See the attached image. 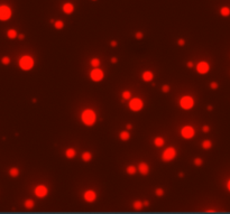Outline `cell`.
Wrapping results in <instances>:
<instances>
[{
	"instance_id": "obj_6",
	"label": "cell",
	"mask_w": 230,
	"mask_h": 214,
	"mask_svg": "<svg viewBox=\"0 0 230 214\" xmlns=\"http://www.w3.org/2000/svg\"><path fill=\"white\" fill-rule=\"evenodd\" d=\"M12 16V11L11 8L7 5H1L0 6V20L1 22H7L9 20Z\"/></svg>"
},
{
	"instance_id": "obj_2",
	"label": "cell",
	"mask_w": 230,
	"mask_h": 214,
	"mask_svg": "<svg viewBox=\"0 0 230 214\" xmlns=\"http://www.w3.org/2000/svg\"><path fill=\"white\" fill-rule=\"evenodd\" d=\"M18 64H19V68H22V71H29V70H32V68H34L35 61H34V58L32 56H29V55H24V56L20 57Z\"/></svg>"
},
{
	"instance_id": "obj_9",
	"label": "cell",
	"mask_w": 230,
	"mask_h": 214,
	"mask_svg": "<svg viewBox=\"0 0 230 214\" xmlns=\"http://www.w3.org/2000/svg\"><path fill=\"white\" fill-rule=\"evenodd\" d=\"M34 194L36 195V196L38 197V198H44V197L47 196V194H48V188L46 187L45 185H37L35 188H34Z\"/></svg>"
},
{
	"instance_id": "obj_40",
	"label": "cell",
	"mask_w": 230,
	"mask_h": 214,
	"mask_svg": "<svg viewBox=\"0 0 230 214\" xmlns=\"http://www.w3.org/2000/svg\"><path fill=\"white\" fill-rule=\"evenodd\" d=\"M117 62H118L117 57H111V63H113V64H115V63H117Z\"/></svg>"
},
{
	"instance_id": "obj_38",
	"label": "cell",
	"mask_w": 230,
	"mask_h": 214,
	"mask_svg": "<svg viewBox=\"0 0 230 214\" xmlns=\"http://www.w3.org/2000/svg\"><path fill=\"white\" fill-rule=\"evenodd\" d=\"M126 129H127V130L133 129V126H131V124H126Z\"/></svg>"
},
{
	"instance_id": "obj_43",
	"label": "cell",
	"mask_w": 230,
	"mask_h": 214,
	"mask_svg": "<svg viewBox=\"0 0 230 214\" xmlns=\"http://www.w3.org/2000/svg\"><path fill=\"white\" fill-rule=\"evenodd\" d=\"M227 188H228V191L230 192V178L228 180V182H227Z\"/></svg>"
},
{
	"instance_id": "obj_42",
	"label": "cell",
	"mask_w": 230,
	"mask_h": 214,
	"mask_svg": "<svg viewBox=\"0 0 230 214\" xmlns=\"http://www.w3.org/2000/svg\"><path fill=\"white\" fill-rule=\"evenodd\" d=\"M143 204H144V206H146V208H147V206H149V202H148V201H144Z\"/></svg>"
},
{
	"instance_id": "obj_5",
	"label": "cell",
	"mask_w": 230,
	"mask_h": 214,
	"mask_svg": "<svg viewBox=\"0 0 230 214\" xmlns=\"http://www.w3.org/2000/svg\"><path fill=\"white\" fill-rule=\"evenodd\" d=\"M144 108V102L139 98H131L129 100V109L133 112H138Z\"/></svg>"
},
{
	"instance_id": "obj_24",
	"label": "cell",
	"mask_w": 230,
	"mask_h": 214,
	"mask_svg": "<svg viewBox=\"0 0 230 214\" xmlns=\"http://www.w3.org/2000/svg\"><path fill=\"white\" fill-rule=\"evenodd\" d=\"M100 64H101V62L98 57H94V58H92V60L90 61V65H91V66H93V68H99V66H100Z\"/></svg>"
},
{
	"instance_id": "obj_20",
	"label": "cell",
	"mask_w": 230,
	"mask_h": 214,
	"mask_svg": "<svg viewBox=\"0 0 230 214\" xmlns=\"http://www.w3.org/2000/svg\"><path fill=\"white\" fill-rule=\"evenodd\" d=\"M133 208H134V210H136V211H139V210H141V208H144V204H143V202L139 201V200H136V201L133 203Z\"/></svg>"
},
{
	"instance_id": "obj_32",
	"label": "cell",
	"mask_w": 230,
	"mask_h": 214,
	"mask_svg": "<svg viewBox=\"0 0 230 214\" xmlns=\"http://www.w3.org/2000/svg\"><path fill=\"white\" fill-rule=\"evenodd\" d=\"M143 37H144V34H143L141 32H137V33L135 34V38H136V39H143Z\"/></svg>"
},
{
	"instance_id": "obj_23",
	"label": "cell",
	"mask_w": 230,
	"mask_h": 214,
	"mask_svg": "<svg viewBox=\"0 0 230 214\" xmlns=\"http://www.w3.org/2000/svg\"><path fill=\"white\" fill-rule=\"evenodd\" d=\"M34 205H35V202H34L33 200H26L24 202V206L27 208V210H32L34 208Z\"/></svg>"
},
{
	"instance_id": "obj_16",
	"label": "cell",
	"mask_w": 230,
	"mask_h": 214,
	"mask_svg": "<svg viewBox=\"0 0 230 214\" xmlns=\"http://www.w3.org/2000/svg\"><path fill=\"white\" fill-rule=\"evenodd\" d=\"M75 155H76V150H75L74 148H67L66 150H65V156H66V158H68V159L74 158L75 157Z\"/></svg>"
},
{
	"instance_id": "obj_15",
	"label": "cell",
	"mask_w": 230,
	"mask_h": 214,
	"mask_svg": "<svg viewBox=\"0 0 230 214\" xmlns=\"http://www.w3.org/2000/svg\"><path fill=\"white\" fill-rule=\"evenodd\" d=\"M164 144H165V140H164L163 137H155V138H154V146L157 147V148L163 147L164 146Z\"/></svg>"
},
{
	"instance_id": "obj_37",
	"label": "cell",
	"mask_w": 230,
	"mask_h": 214,
	"mask_svg": "<svg viewBox=\"0 0 230 214\" xmlns=\"http://www.w3.org/2000/svg\"><path fill=\"white\" fill-rule=\"evenodd\" d=\"M110 45H111L112 47H117V45H118L117 40H111V43H110Z\"/></svg>"
},
{
	"instance_id": "obj_13",
	"label": "cell",
	"mask_w": 230,
	"mask_h": 214,
	"mask_svg": "<svg viewBox=\"0 0 230 214\" xmlns=\"http://www.w3.org/2000/svg\"><path fill=\"white\" fill-rule=\"evenodd\" d=\"M138 170H139V173L143 175V176H146V175H148V173H149V165L141 162V163L138 165Z\"/></svg>"
},
{
	"instance_id": "obj_25",
	"label": "cell",
	"mask_w": 230,
	"mask_h": 214,
	"mask_svg": "<svg viewBox=\"0 0 230 214\" xmlns=\"http://www.w3.org/2000/svg\"><path fill=\"white\" fill-rule=\"evenodd\" d=\"M53 25H54L55 29H57V30H62V29L64 28V23L62 20H55L53 23Z\"/></svg>"
},
{
	"instance_id": "obj_1",
	"label": "cell",
	"mask_w": 230,
	"mask_h": 214,
	"mask_svg": "<svg viewBox=\"0 0 230 214\" xmlns=\"http://www.w3.org/2000/svg\"><path fill=\"white\" fill-rule=\"evenodd\" d=\"M81 121L87 127H92L97 121V114L92 109H85L81 113Z\"/></svg>"
},
{
	"instance_id": "obj_7",
	"label": "cell",
	"mask_w": 230,
	"mask_h": 214,
	"mask_svg": "<svg viewBox=\"0 0 230 214\" xmlns=\"http://www.w3.org/2000/svg\"><path fill=\"white\" fill-rule=\"evenodd\" d=\"M90 78L93 82H100L105 78V72L99 68H93V70L90 72Z\"/></svg>"
},
{
	"instance_id": "obj_17",
	"label": "cell",
	"mask_w": 230,
	"mask_h": 214,
	"mask_svg": "<svg viewBox=\"0 0 230 214\" xmlns=\"http://www.w3.org/2000/svg\"><path fill=\"white\" fill-rule=\"evenodd\" d=\"M220 15L222 16V17H228L230 16V8L227 6H224L220 8Z\"/></svg>"
},
{
	"instance_id": "obj_35",
	"label": "cell",
	"mask_w": 230,
	"mask_h": 214,
	"mask_svg": "<svg viewBox=\"0 0 230 214\" xmlns=\"http://www.w3.org/2000/svg\"><path fill=\"white\" fill-rule=\"evenodd\" d=\"M218 86H219V84L217 83V82H212V83L210 84V88H211L212 90H217V89H218Z\"/></svg>"
},
{
	"instance_id": "obj_28",
	"label": "cell",
	"mask_w": 230,
	"mask_h": 214,
	"mask_svg": "<svg viewBox=\"0 0 230 214\" xmlns=\"http://www.w3.org/2000/svg\"><path fill=\"white\" fill-rule=\"evenodd\" d=\"M121 96H123V100H130V99H131V92L128 90H126V91H123Z\"/></svg>"
},
{
	"instance_id": "obj_44",
	"label": "cell",
	"mask_w": 230,
	"mask_h": 214,
	"mask_svg": "<svg viewBox=\"0 0 230 214\" xmlns=\"http://www.w3.org/2000/svg\"><path fill=\"white\" fill-rule=\"evenodd\" d=\"M208 110H209V111H212V107H211V106H208Z\"/></svg>"
},
{
	"instance_id": "obj_39",
	"label": "cell",
	"mask_w": 230,
	"mask_h": 214,
	"mask_svg": "<svg viewBox=\"0 0 230 214\" xmlns=\"http://www.w3.org/2000/svg\"><path fill=\"white\" fill-rule=\"evenodd\" d=\"M186 65H187V68H192L193 66H194V65H193V63H192V62H187V64H186Z\"/></svg>"
},
{
	"instance_id": "obj_30",
	"label": "cell",
	"mask_w": 230,
	"mask_h": 214,
	"mask_svg": "<svg viewBox=\"0 0 230 214\" xmlns=\"http://www.w3.org/2000/svg\"><path fill=\"white\" fill-rule=\"evenodd\" d=\"M193 164L195 165L196 167H200L202 164H203V160H202L201 158H195V159L193 160Z\"/></svg>"
},
{
	"instance_id": "obj_18",
	"label": "cell",
	"mask_w": 230,
	"mask_h": 214,
	"mask_svg": "<svg viewBox=\"0 0 230 214\" xmlns=\"http://www.w3.org/2000/svg\"><path fill=\"white\" fill-rule=\"evenodd\" d=\"M7 37L9 38V39H15L18 37V34H17L16 29H9L8 32H7Z\"/></svg>"
},
{
	"instance_id": "obj_31",
	"label": "cell",
	"mask_w": 230,
	"mask_h": 214,
	"mask_svg": "<svg viewBox=\"0 0 230 214\" xmlns=\"http://www.w3.org/2000/svg\"><path fill=\"white\" fill-rule=\"evenodd\" d=\"M155 195L158 197H161L164 195V191H163L162 188H157V190H155Z\"/></svg>"
},
{
	"instance_id": "obj_27",
	"label": "cell",
	"mask_w": 230,
	"mask_h": 214,
	"mask_svg": "<svg viewBox=\"0 0 230 214\" xmlns=\"http://www.w3.org/2000/svg\"><path fill=\"white\" fill-rule=\"evenodd\" d=\"M9 175H10L11 177H17L18 175H19V169L17 168V167H12V168L9 169Z\"/></svg>"
},
{
	"instance_id": "obj_36",
	"label": "cell",
	"mask_w": 230,
	"mask_h": 214,
	"mask_svg": "<svg viewBox=\"0 0 230 214\" xmlns=\"http://www.w3.org/2000/svg\"><path fill=\"white\" fill-rule=\"evenodd\" d=\"M202 131H203V132H205V134H207V132H209V131H210L209 126H203V127H202Z\"/></svg>"
},
{
	"instance_id": "obj_12",
	"label": "cell",
	"mask_w": 230,
	"mask_h": 214,
	"mask_svg": "<svg viewBox=\"0 0 230 214\" xmlns=\"http://www.w3.org/2000/svg\"><path fill=\"white\" fill-rule=\"evenodd\" d=\"M62 10L65 15H71L74 12V5L72 2H65L63 6H62Z\"/></svg>"
},
{
	"instance_id": "obj_3",
	"label": "cell",
	"mask_w": 230,
	"mask_h": 214,
	"mask_svg": "<svg viewBox=\"0 0 230 214\" xmlns=\"http://www.w3.org/2000/svg\"><path fill=\"white\" fill-rule=\"evenodd\" d=\"M194 99L190 96H184L180 99V107L183 110H191L194 107Z\"/></svg>"
},
{
	"instance_id": "obj_21",
	"label": "cell",
	"mask_w": 230,
	"mask_h": 214,
	"mask_svg": "<svg viewBox=\"0 0 230 214\" xmlns=\"http://www.w3.org/2000/svg\"><path fill=\"white\" fill-rule=\"evenodd\" d=\"M92 159V154L89 152H85L82 154V160L85 162V163H89L90 160Z\"/></svg>"
},
{
	"instance_id": "obj_11",
	"label": "cell",
	"mask_w": 230,
	"mask_h": 214,
	"mask_svg": "<svg viewBox=\"0 0 230 214\" xmlns=\"http://www.w3.org/2000/svg\"><path fill=\"white\" fill-rule=\"evenodd\" d=\"M83 198L87 203H93L97 200V193L93 190H87L83 194Z\"/></svg>"
},
{
	"instance_id": "obj_19",
	"label": "cell",
	"mask_w": 230,
	"mask_h": 214,
	"mask_svg": "<svg viewBox=\"0 0 230 214\" xmlns=\"http://www.w3.org/2000/svg\"><path fill=\"white\" fill-rule=\"evenodd\" d=\"M119 137H120V139L123 141H127V140H129V138H130V134H129L127 130H123V131H121V132L119 134Z\"/></svg>"
},
{
	"instance_id": "obj_29",
	"label": "cell",
	"mask_w": 230,
	"mask_h": 214,
	"mask_svg": "<svg viewBox=\"0 0 230 214\" xmlns=\"http://www.w3.org/2000/svg\"><path fill=\"white\" fill-rule=\"evenodd\" d=\"M1 63H2L4 65H9V63H10V57L4 56L2 58H1Z\"/></svg>"
},
{
	"instance_id": "obj_4",
	"label": "cell",
	"mask_w": 230,
	"mask_h": 214,
	"mask_svg": "<svg viewBox=\"0 0 230 214\" xmlns=\"http://www.w3.org/2000/svg\"><path fill=\"white\" fill-rule=\"evenodd\" d=\"M176 155H177V152H176V149L174 148V147H167L162 154V160L163 162H172L174 158L176 157Z\"/></svg>"
},
{
	"instance_id": "obj_34",
	"label": "cell",
	"mask_w": 230,
	"mask_h": 214,
	"mask_svg": "<svg viewBox=\"0 0 230 214\" xmlns=\"http://www.w3.org/2000/svg\"><path fill=\"white\" fill-rule=\"evenodd\" d=\"M177 45H179V46H184L185 45V39H184V38H179V39H177Z\"/></svg>"
},
{
	"instance_id": "obj_22",
	"label": "cell",
	"mask_w": 230,
	"mask_h": 214,
	"mask_svg": "<svg viewBox=\"0 0 230 214\" xmlns=\"http://www.w3.org/2000/svg\"><path fill=\"white\" fill-rule=\"evenodd\" d=\"M202 148L204 149V150H208V149H210L211 147H212V141L209 140V139H205V140L202 142Z\"/></svg>"
},
{
	"instance_id": "obj_14",
	"label": "cell",
	"mask_w": 230,
	"mask_h": 214,
	"mask_svg": "<svg viewBox=\"0 0 230 214\" xmlns=\"http://www.w3.org/2000/svg\"><path fill=\"white\" fill-rule=\"evenodd\" d=\"M141 79L145 82H151L153 79H154V73L151 71H145L141 74Z\"/></svg>"
},
{
	"instance_id": "obj_10",
	"label": "cell",
	"mask_w": 230,
	"mask_h": 214,
	"mask_svg": "<svg viewBox=\"0 0 230 214\" xmlns=\"http://www.w3.org/2000/svg\"><path fill=\"white\" fill-rule=\"evenodd\" d=\"M210 71V64L205 61H201L196 64V72L201 75H204V74H208Z\"/></svg>"
},
{
	"instance_id": "obj_26",
	"label": "cell",
	"mask_w": 230,
	"mask_h": 214,
	"mask_svg": "<svg viewBox=\"0 0 230 214\" xmlns=\"http://www.w3.org/2000/svg\"><path fill=\"white\" fill-rule=\"evenodd\" d=\"M136 170L137 169H136V167H135L134 165H129L128 167L126 168V173L128 175H135L136 174Z\"/></svg>"
},
{
	"instance_id": "obj_8",
	"label": "cell",
	"mask_w": 230,
	"mask_h": 214,
	"mask_svg": "<svg viewBox=\"0 0 230 214\" xmlns=\"http://www.w3.org/2000/svg\"><path fill=\"white\" fill-rule=\"evenodd\" d=\"M195 135V130L193 127L191 126H184L182 129H181V136L184 138V139H192Z\"/></svg>"
},
{
	"instance_id": "obj_41",
	"label": "cell",
	"mask_w": 230,
	"mask_h": 214,
	"mask_svg": "<svg viewBox=\"0 0 230 214\" xmlns=\"http://www.w3.org/2000/svg\"><path fill=\"white\" fill-rule=\"evenodd\" d=\"M25 38V35L24 34H20V35H18V39H20V40H22Z\"/></svg>"
},
{
	"instance_id": "obj_45",
	"label": "cell",
	"mask_w": 230,
	"mask_h": 214,
	"mask_svg": "<svg viewBox=\"0 0 230 214\" xmlns=\"http://www.w3.org/2000/svg\"><path fill=\"white\" fill-rule=\"evenodd\" d=\"M179 176H180V177H183V176H184V174H183V173H180Z\"/></svg>"
},
{
	"instance_id": "obj_33",
	"label": "cell",
	"mask_w": 230,
	"mask_h": 214,
	"mask_svg": "<svg viewBox=\"0 0 230 214\" xmlns=\"http://www.w3.org/2000/svg\"><path fill=\"white\" fill-rule=\"evenodd\" d=\"M162 92H164V93H167V92H169V85L168 84H164L162 86Z\"/></svg>"
},
{
	"instance_id": "obj_46",
	"label": "cell",
	"mask_w": 230,
	"mask_h": 214,
	"mask_svg": "<svg viewBox=\"0 0 230 214\" xmlns=\"http://www.w3.org/2000/svg\"><path fill=\"white\" fill-rule=\"evenodd\" d=\"M92 1H97V0H92Z\"/></svg>"
}]
</instances>
